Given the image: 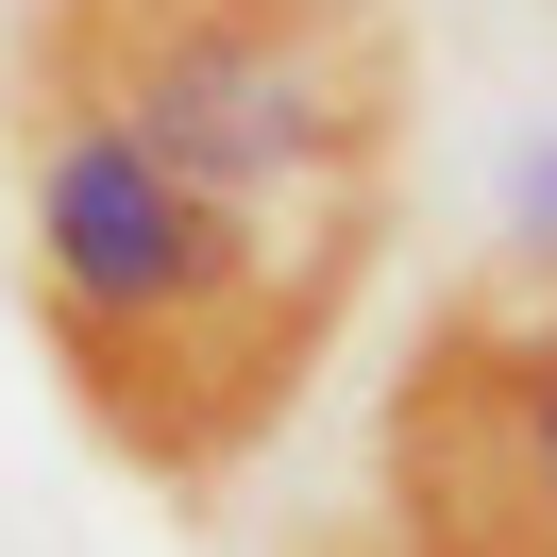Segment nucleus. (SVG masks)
Instances as JSON below:
<instances>
[{
  "label": "nucleus",
  "instance_id": "1",
  "mask_svg": "<svg viewBox=\"0 0 557 557\" xmlns=\"http://www.w3.org/2000/svg\"><path fill=\"white\" fill-rule=\"evenodd\" d=\"M0 119H17V271H35L51 388L85 406V440L119 473L186 490V507L237 490L321 388L388 220L220 203L85 102H0Z\"/></svg>",
  "mask_w": 557,
  "mask_h": 557
},
{
  "label": "nucleus",
  "instance_id": "2",
  "mask_svg": "<svg viewBox=\"0 0 557 557\" xmlns=\"http://www.w3.org/2000/svg\"><path fill=\"white\" fill-rule=\"evenodd\" d=\"M0 102H85L220 203L388 220V186H406V17L388 0H35Z\"/></svg>",
  "mask_w": 557,
  "mask_h": 557
},
{
  "label": "nucleus",
  "instance_id": "3",
  "mask_svg": "<svg viewBox=\"0 0 557 557\" xmlns=\"http://www.w3.org/2000/svg\"><path fill=\"white\" fill-rule=\"evenodd\" d=\"M372 557H557V271L507 253L422 321L372 440Z\"/></svg>",
  "mask_w": 557,
  "mask_h": 557
},
{
  "label": "nucleus",
  "instance_id": "4",
  "mask_svg": "<svg viewBox=\"0 0 557 557\" xmlns=\"http://www.w3.org/2000/svg\"><path fill=\"white\" fill-rule=\"evenodd\" d=\"M507 253H557V136H523L507 170Z\"/></svg>",
  "mask_w": 557,
  "mask_h": 557
},
{
  "label": "nucleus",
  "instance_id": "5",
  "mask_svg": "<svg viewBox=\"0 0 557 557\" xmlns=\"http://www.w3.org/2000/svg\"><path fill=\"white\" fill-rule=\"evenodd\" d=\"M541 271H557V253H541Z\"/></svg>",
  "mask_w": 557,
  "mask_h": 557
}]
</instances>
